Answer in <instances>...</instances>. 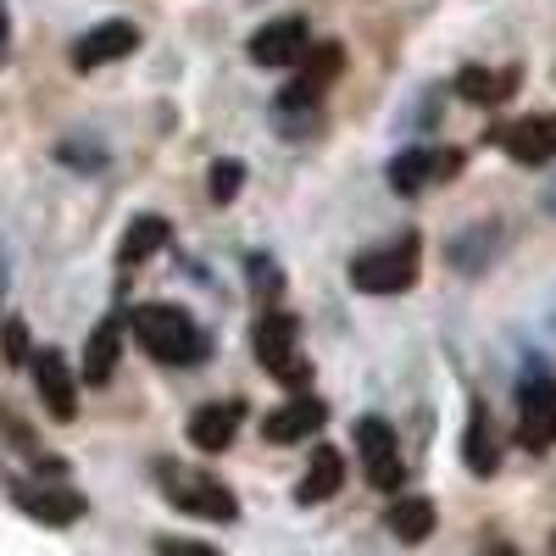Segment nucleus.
Returning <instances> with one entry per match:
<instances>
[{"mask_svg":"<svg viewBox=\"0 0 556 556\" xmlns=\"http://www.w3.org/2000/svg\"><path fill=\"white\" fill-rule=\"evenodd\" d=\"M128 323H134V340L146 345L156 362H167V367H195V362H206V334L195 329L190 312H178V306H167V301H146V306L128 312Z\"/></svg>","mask_w":556,"mask_h":556,"instance_id":"f257e3e1","label":"nucleus"},{"mask_svg":"<svg viewBox=\"0 0 556 556\" xmlns=\"http://www.w3.org/2000/svg\"><path fill=\"white\" fill-rule=\"evenodd\" d=\"M256 362H262L285 390H306V384H312V362H306V351H301V323H295L290 312L267 306V312L256 317Z\"/></svg>","mask_w":556,"mask_h":556,"instance_id":"f03ea898","label":"nucleus"},{"mask_svg":"<svg viewBox=\"0 0 556 556\" xmlns=\"http://www.w3.org/2000/svg\"><path fill=\"white\" fill-rule=\"evenodd\" d=\"M156 479H162V501L178 506V513L206 518V523H235V518H240L235 490L217 484L212 473H195V468H178V462H162Z\"/></svg>","mask_w":556,"mask_h":556,"instance_id":"7ed1b4c3","label":"nucleus"},{"mask_svg":"<svg viewBox=\"0 0 556 556\" xmlns=\"http://www.w3.org/2000/svg\"><path fill=\"white\" fill-rule=\"evenodd\" d=\"M417 256H424L417 251V235H406L395 245H379V251H367V256L351 262V285L362 295H401V290L417 285Z\"/></svg>","mask_w":556,"mask_h":556,"instance_id":"20e7f679","label":"nucleus"},{"mask_svg":"<svg viewBox=\"0 0 556 556\" xmlns=\"http://www.w3.org/2000/svg\"><path fill=\"white\" fill-rule=\"evenodd\" d=\"M518 445L534 456L556 445V379L545 367H529L518 384Z\"/></svg>","mask_w":556,"mask_h":556,"instance_id":"39448f33","label":"nucleus"},{"mask_svg":"<svg viewBox=\"0 0 556 556\" xmlns=\"http://www.w3.org/2000/svg\"><path fill=\"white\" fill-rule=\"evenodd\" d=\"M356 456H362L367 484L384 490V495H401V479H406L401 440H395V429L384 424V417H362V424H356Z\"/></svg>","mask_w":556,"mask_h":556,"instance_id":"423d86ee","label":"nucleus"},{"mask_svg":"<svg viewBox=\"0 0 556 556\" xmlns=\"http://www.w3.org/2000/svg\"><path fill=\"white\" fill-rule=\"evenodd\" d=\"M462 173V156L456 151H434V146H412L390 162V190L395 195H417L429 184H451Z\"/></svg>","mask_w":556,"mask_h":556,"instance_id":"0eeeda50","label":"nucleus"},{"mask_svg":"<svg viewBox=\"0 0 556 556\" xmlns=\"http://www.w3.org/2000/svg\"><path fill=\"white\" fill-rule=\"evenodd\" d=\"M323 417H329V406H323L317 395H306V390H295V401H285L278 412L262 417V440L267 445H301L323 429Z\"/></svg>","mask_w":556,"mask_h":556,"instance_id":"6e6552de","label":"nucleus"},{"mask_svg":"<svg viewBox=\"0 0 556 556\" xmlns=\"http://www.w3.org/2000/svg\"><path fill=\"white\" fill-rule=\"evenodd\" d=\"M12 501L23 506L34 523H51V529H67V523L84 518V495L78 490H62V484H28V479H17L12 484Z\"/></svg>","mask_w":556,"mask_h":556,"instance_id":"1a4fd4ad","label":"nucleus"},{"mask_svg":"<svg viewBox=\"0 0 556 556\" xmlns=\"http://www.w3.org/2000/svg\"><path fill=\"white\" fill-rule=\"evenodd\" d=\"M495 146L513 162H523V167H545L556 156V112H540V117H523L513 128H501Z\"/></svg>","mask_w":556,"mask_h":556,"instance_id":"9d476101","label":"nucleus"},{"mask_svg":"<svg viewBox=\"0 0 556 556\" xmlns=\"http://www.w3.org/2000/svg\"><path fill=\"white\" fill-rule=\"evenodd\" d=\"M134 51H139V28H134V23H96V28L73 45V67H78V73H96V67L123 62V56H134Z\"/></svg>","mask_w":556,"mask_h":556,"instance_id":"9b49d317","label":"nucleus"},{"mask_svg":"<svg viewBox=\"0 0 556 556\" xmlns=\"http://www.w3.org/2000/svg\"><path fill=\"white\" fill-rule=\"evenodd\" d=\"M306 51H312V34H306L301 17H278V23H267V28L251 34V62L256 67H290Z\"/></svg>","mask_w":556,"mask_h":556,"instance_id":"f8f14e48","label":"nucleus"},{"mask_svg":"<svg viewBox=\"0 0 556 556\" xmlns=\"http://www.w3.org/2000/svg\"><path fill=\"white\" fill-rule=\"evenodd\" d=\"M34 384H39V401L56 424H73L78 417V384L67 374V356L62 351H34Z\"/></svg>","mask_w":556,"mask_h":556,"instance_id":"ddd939ff","label":"nucleus"},{"mask_svg":"<svg viewBox=\"0 0 556 556\" xmlns=\"http://www.w3.org/2000/svg\"><path fill=\"white\" fill-rule=\"evenodd\" d=\"M240 424H245V401H212V406H201L190 417V445H201L206 456H217V451L235 445Z\"/></svg>","mask_w":556,"mask_h":556,"instance_id":"4468645a","label":"nucleus"},{"mask_svg":"<svg viewBox=\"0 0 556 556\" xmlns=\"http://www.w3.org/2000/svg\"><path fill=\"white\" fill-rule=\"evenodd\" d=\"M340 67H345V51H340V45H317L312 62H306L295 78H290V89H285V106L295 112V106L323 101V89H329V84L340 78Z\"/></svg>","mask_w":556,"mask_h":556,"instance_id":"2eb2a0df","label":"nucleus"},{"mask_svg":"<svg viewBox=\"0 0 556 556\" xmlns=\"http://www.w3.org/2000/svg\"><path fill=\"white\" fill-rule=\"evenodd\" d=\"M340 484H345V456H340L334 445H317V451H312V468H306L301 484H295V501H301V506H323V501L340 495Z\"/></svg>","mask_w":556,"mask_h":556,"instance_id":"dca6fc26","label":"nucleus"},{"mask_svg":"<svg viewBox=\"0 0 556 556\" xmlns=\"http://www.w3.org/2000/svg\"><path fill=\"white\" fill-rule=\"evenodd\" d=\"M518 89V67H462L456 73V96L473 106H501Z\"/></svg>","mask_w":556,"mask_h":556,"instance_id":"f3484780","label":"nucleus"},{"mask_svg":"<svg viewBox=\"0 0 556 556\" xmlns=\"http://www.w3.org/2000/svg\"><path fill=\"white\" fill-rule=\"evenodd\" d=\"M462 462H468V473H479V479H490V473H495V462H501L484 401H473V406H468V434H462Z\"/></svg>","mask_w":556,"mask_h":556,"instance_id":"a211bd4d","label":"nucleus"},{"mask_svg":"<svg viewBox=\"0 0 556 556\" xmlns=\"http://www.w3.org/2000/svg\"><path fill=\"white\" fill-rule=\"evenodd\" d=\"M384 529H390L401 545H424V540L434 534V501H424V495H401V501H390Z\"/></svg>","mask_w":556,"mask_h":556,"instance_id":"6ab92c4d","label":"nucleus"},{"mask_svg":"<svg viewBox=\"0 0 556 556\" xmlns=\"http://www.w3.org/2000/svg\"><path fill=\"white\" fill-rule=\"evenodd\" d=\"M445 256H451L456 273H484L490 256H495V223H468V228H462V235L445 245Z\"/></svg>","mask_w":556,"mask_h":556,"instance_id":"aec40b11","label":"nucleus"},{"mask_svg":"<svg viewBox=\"0 0 556 556\" xmlns=\"http://www.w3.org/2000/svg\"><path fill=\"white\" fill-rule=\"evenodd\" d=\"M162 245H167V217L146 212V217L128 223V235H123V245H117V262H123V267H139L146 256H156Z\"/></svg>","mask_w":556,"mask_h":556,"instance_id":"412c9836","label":"nucleus"},{"mask_svg":"<svg viewBox=\"0 0 556 556\" xmlns=\"http://www.w3.org/2000/svg\"><path fill=\"white\" fill-rule=\"evenodd\" d=\"M117 374V317H106L96 334H89V345H84V379L89 384H106Z\"/></svg>","mask_w":556,"mask_h":556,"instance_id":"4be33fe9","label":"nucleus"},{"mask_svg":"<svg viewBox=\"0 0 556 556\" xmlns=\"http://www.w3.org/2000/svg\"><path fill=\"white\" fill-rule=\"evenodd\" d=\"M240 178H245V162H217L212 167V201H235L240 195Z\"/></svg>","mask_w":556,"mask_h":556,"instance_id":"5701e85b","label":"nucleus"},{"mask_svg":"<svg viewBox=\"0 0 556 556\" xmlns=\"http://www.w3.org/2000/svg\"><path fill=\"white\" fill-rule=\"evenodd\" d=\"M251 290L256 295H278V290H285V278H278V267L267 256H251Z\"/></svg>","mask_w":556,"mask_h":556,"instance_id":"b1692460","label":"nucleus"},{"mask_svg":"<svg viewBox=\"0 0 556 556\" xmlns=\"http://www.w3.org/2000/svg\"><path fill=\"white\" fill-rule=\"evenodd\" d=\"M156 556H223V551H212L201 540H156Z\"/></svg>","mask_w":556,"mask_h":556,"instance_id":"393cba45","label":"nucleus"},{"mask_svg":"<svg viewBox=\"0 0 556 556\" xmlns=\"http://www.w3.org/2000/svg\"><path fill=\"white\" fill-rule=\"evenodd\" d=\"M7 351H12L7 362H23V356H28V345H23V323H12V329H7Z\"/></svg>","mask_w":556,"mask_h":556,"instance_id":"a878e982","label":"nucleus"},{"mask_svg":"<svg viewBox=\"0 0 556 556\" xmlns=\"http://www.w3.org/2000/svg\"><path fill=\"white\" fill-rule=\"evenodd\" d=\"M7 34H12V17H7V0H0V45H7Z\"/></svg>","mask_w":556,"mask_h":556,"instance_id":"bb28decb","label":"nucleus"}]
</instances>
